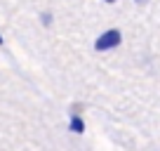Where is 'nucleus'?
<instances>
[{
	"label": "nucleus",
	"mask_w": 160,
	"mask_h": 151,
	"mask_svg": "<svg viewBox=\"0 0 160 151\" xmlns=\"http://www.w3.org/2000/svg\"><path fill=\"white\" fill-rule=\"evenodd\" d=\"M0 43H2V38H0Z\"/></svg>",
	"instance_id": "20e7f679"
},
{
	"label": "nucleus",
	"mask_w": 160,
	"mask_h": 151,
	"mask_svg": "<svg viewBox=\"0 0 160 151\" xmlns=\"http://www.w3.org/2000/svg\"><path fill=\"white\" fill-rule=\"evenodd\" d=\"M71 128H73L75 132H82V128H85V125H82V121H80L78 116H75V118H73V123H71Z\"/></svg>",
	"instance_id": "f03ea898"
},
{
	"label": "nucleus",
	"mask_w": 160,
	"mask_h": 151,
	"mask_svg": "<svg viewBox=\"0 0 160 151\" xmlns=\"http://www.w3.org/2000/svg\"><path fill=\"white\" fill-rule=\"evenodd\" d=\"M120 43V31H106L97 40V50H108V47H115Z\"/></svg>",
	"instance_id": "f257e3e1"
},
{
	"label": "nucleus",
	"mask_w": 160,
	"mask_h": 151,
	"mask_svg": "<svg viewBox=\"0 0 160 151\" xmlns=\"http://www.w3.org/2000/svg\"><path fill=\"white\" fill-rule=\"evenodd\" d=\"M106 3H113V0H106Z\"/></svg>",
	"instance_id": "7ed1b4c3"
}]
</instances>
